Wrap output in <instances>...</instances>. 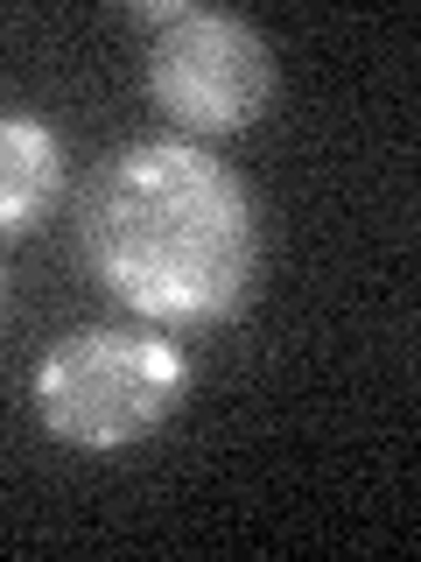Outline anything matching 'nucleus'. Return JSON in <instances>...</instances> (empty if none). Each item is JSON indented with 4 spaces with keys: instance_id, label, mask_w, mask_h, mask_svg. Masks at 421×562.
Instances as JSON below:
<instances>
[{
    "instance_id": "nucleus-1",
    "label": "nucleus",
    "mask_w": 421,
    "mask_h": 562,
    "mask_svg": "<svg viewBox=\"0 0 421 562\" xmlns=\"http://www.w3.org/2000/svg\"><path fill=\"white\" fill-rule=\"evenodd\" d=\"M78 260L148 330H218L260 289V204L204 140H127L78 190Z\"/></svg>"
},
{
    "instance_id": "nucleus-4",
    "label": "nucleus",
    "mask_w": 421,
    "mask_h": 562,
    "mask_svg": "<svg viewBox=\"0 0 421 562\" xmlns=\"http://www.w3.org/2000/svg\"><path fill=\"white\" fill-rule=\"evenodd\" d=\"M64 134L0 105V239H29L64 198Z\"/></svg>"
},
{
    "instance_id": "nucleus-3",
    "label": "nucleus",
    "mask_w": 421,
    "mask_h": 562,
    "mask_svg": "<svg viewBox=\"0 0 421 562\" xmlns=\"http://www.w3.org/2000/svg\"><path fill=\"white\" fill-rule=\"evenodd\" d=\"M148 43V99L183 134H246L281 92L274 43L246 14L190 8V0H140Z\"/></svg>"
},
{
    "instance_id": "nucleus-5",
    "label": "nucleus",
    "mask_w": 421,
    "mask_h": 562,
    "mask_svg": "<svg viewBox=\"0 0 421 562\" xmlns=\"http://www.w3.org/2000/svg\"><path fill=\"white\" fill-rule=\"evenodd\" d=\"M0 303H8V274H0Z\"/></svg>"
},
{
    "instance_id": "nucleus-2",
    "label": "nucleus",
    "mask_w": 421,
    "mask_h": 562,
    "mask_svg": "<svg viewBox=\"0 0 421 562\" xmlns=\"http://www.w3.org/2000/svg\"><path fill=\"white\" fill-rule=\"evenodd\" d=\"M35 422L64 450H134L190 401V359L169 330L127 324H78L35 366Z\"/></svg>"
}]
</instances>
